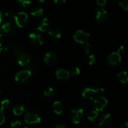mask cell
Instances as JSON below:
<instances>
[{
    "mask_svg": "<svg viewBox=\"0 0 128 128\" xmlns=\"http://www.w3.org/2000/svg\"><path fill=\"white\" fill-rule=\"evenodd\" d=\"M84 111L81 108L72 109L70 114V120L75 124H78L83 118Z\"/></svg>",
    "mask_w": 128,
    "mask_h": 128,
    "instance_id": "obj_1",
    "label": "cell"
},
{
    "mask_svg": "<svg viewBox=\"0 0 128 128\" xmlns=\"http://www.w3.org/2000/svg\"><path fill=\"white\" fill-rule=\"evenodd\" d=\"M90 34L83 30H78L73 35V38L75 41L80 44H86L90 40Z\"/></svg>",
    "mask_w": 128,
    "mask_h": 128,
    "instance_id": "obj_2",
    "label": "cell"
},
{
    "mask_svg": "<svg viewBox=\"0 0 128 128\" xmlns=\"http://www.w3.org/2000/svg\"><path fill=\"white\" fill-rule=\"evenodd\" d=\"M41 118L40 115L33 111L26 112L24 116V121L28 124H35L40 123Z\"/></svg>",
    "mask_w": 128,
    "mask_h": 128,
    "instance_id": "obj_3",
    "label": "cell"
},
{
    "mask_svg": "<svg viewBox=\"0 0 128 128\" xmlns=\"http://www.w3.org/2000/svg\"><path fill=\"white\" fill-rule=\"evenodd\" d=\"M32 75V71L30 70L20 71L15 76V81L19 83H23L30 79Z\"/></svg>",
    "mask_w": 128,
    "mask_h": 128,
    "instance_id": "obj_4",
    "label": "cell"
},
{
    "mask_svg": "<svg viewBox=\"0 0 128 128\" xmlns=\"http://www.w3.org/2000/svg\"><path fill=\"white\" fill-rule=\"evenodd\" d=\"M108 104V101L107 98L103 96H100L95 99L94 101V107L95 111L97 112L103 111L104 109L107 106Z\"/></svg>",
    "mask_w": 128,
    "mask_h": 128,
    "instance_id": "obj_5",
    "label": "cell"
},
{
    "mask_svg": "<svg viewBox=\"0 0 128 128\" xmlns=\"http://www.w3.org/2000/svg\"><path fill=\"white\" fill-rule=\"evenodd\" d=\"M58 60V54L54 51H48L44 56V61L47 65L52 66L56 64Z\"/></svg>",
    "mask_w": 128,
    "mask_h": 128,
    "instance_id": "obj_6",
    "label": "cell"
},
{
    "mask_svg": "<svg viewBox=\"0 0 128 128\" xmlns=\"http://www.w3.org/2000/svg\"><path fill=\"white\" fill-rule=\"evenodd\" d=\"M15 23L18 27L23 28L26 24L28 20V15L25 12H20L15 15L14 17Z\"/></svg>",
    "mask_w": 128,
    "mask_h": 128,
    "instance_id": "obj_7",
    "label": "cell"
},
{
    "mask_svg": "<svg viewBox=\"0 0 128 128\" xmlns=\"http://www.w3.org/2000/svg\"><path fill=\"white\" fill-rule=\"evenodd\" d=\"M104 91V90L102 88H99L97 89V90H94V89L88 88H86L84 90L82 93V95L86 100H92L96 96V94L103 92Z\"/></svg>",
    "mask_w": 128,
    "mask_h": 128,
    "instance_id": "obj_8",
    "label": "cell"
},
{
    "mask_svg": "<svg viewBox=\"0 0 128 128\" xmlns=\"http://www.w3.org/2000/svg\"><path fill=\"white\" fill-rule=\"evenodd\" d=\"M108 18V12L104 8H100L96 10V21L100 24H103Z\"/></svg>",
    "mask_w": 128,
    "mask_h": 128,
    "instance_id": "obj_9",
    "label": "cell"
},
{
    "mask_svg": "<svg viewBox=\"0 0 128 128\" xmlns=\"http://www.w3.org/2000/svg\"><path fill=\"white\" fill-rule=\"evenodd\" d=\"M121 61V56L118 52L110 54L106 60V64L109 66H116Z\"/></svg>",
    "mask_w": 128,
    "mask_h": 128,
    "instance_id": "obj_10",
    "label": "cell"
},
{
    "mask_svg": "<svg viewBox=\"0 0 128 128\" xmlns=\"http://www.w3.org/2000/svg\"><path fill=\"white\" fill-rule=\"evenodd\" d=\"M29 39H30V41L31 44L34 46H41L43 44V38L41 34L32 32L30 34Z\"/></svg>",
    "mask_w": 128,
    "mask_h": 128,
    "instance_id": "obj_11",
    "label": "cell"
},
{
    "mask_svg": "<svg viewBox=\"0 0 128 128\" xmlns=\"http://www.w3.org/2000/svg\"><path fill=\"white\" fill-rule=\"evenodd\" d=\"M31 56L26 52H20L18 56V62L21 66L29 64L31 62Z\"/></svg>",
    "mask_w": 128,
    "mask_h": 128,
    "instance_id": "obj_12",
    "label": "cell"
},
{
    "mask_svg": "<svg viewBox=\"0 0 128 128\" xmlns=\"http://www.w3.org/2000/svg\"><path fill=\"white\" fill-rule=\"evenodd\" d=\"M50 28V22L48 18H44L42 19L41 21L39 22L38 24L37 25L36 28V30L38 31H40L41 32H44L48 31Z\"/></svg>",
    "mask_w": 128,
    "mask_h": 128,
    "instance_id": "obj_13",
    "label": "cell"
},
{
    "mask_svg": "<svg viewBox=\"0 0 128 128\" xmlns=\"http://www.w3.org/2000/svg\"><path fill=\"white\" fill-rule=\"evenodd\" d=\"M0 30L6 34H12L14 32L16 28L14 24L11 22H6L1 26Z\"/></svg>",
    "mask_w": 128,
    "mask_h": 128,
    "instance_id": "obj_14",
    "label": "cell"
},
{
    "mask_svg": "<svg viewBox=\"0 0 128 128\" xmlns=\"http://www.w3.org/2000/svg\"><path fill=\"white\" fill-rule=\"evenodd\" d=\"M56 76L58 80H66L70 78V73L67 70L59 69L56 71Z\"/></svg>",
    "mask_w": 128,
    "mask_h": 128,
    "instance_id": "obj_15",
    "label": "cell"
},
{
    "mask_svg": "<svg viewBox=\"0 0 128 128\" xmlns=\"http://www.w3.org/2000/svg\"><path fill=\"white\" fill-rule=\"evenodd\" d=\"M111 122V116L110 114H104L100 117L99 125L101 126H106L110 124Z\"/></svg>",
    "mask_w": 128,
    "mask_h": 128,
    "instance_id": "obj_16",
    "label": "cell"
},
{
    "mask_svg": "<svg viewBox=\"0 0 128 128\" xmlns=\"http://www.w3.org/2000/svg\"><path fill=\"white\" fill-rule=\"evenodd\" d=\"M24 106L21 104H16L12 108V112L16 116H20L24 111Z\"/></svg>",
    "mask_w": 128,
    "mask_h": 128,
    "instance_id": "obj_17",
    "label": "cell"
},
{
    "mask_svg": "<svg viewBox=\"0 0 128 128\" xmlns=\"http://www.w3.org/2000/svg\"><path fill=\"white\" fill-rule=\"evenodd\" d=\"M53 111L55 114L57 115H60L62 114L63 111V106H62L61 102L59 101H56L53 104Z\"/></svg>",
    "mask_w": 128,
    "mask_h": 128,
    "instance_id": "obj_18",
    "label": "cell"
},
{
    "mask_svg": "<svg viewBox=\"0 0 128 128\" xmlns=\"http://www.w3.org/2000/svg\"><path fill=\"white\" fill-rule=\"evenodd\" d=\"M44 13V10L41 8L36 7L32 9L31 11V14L35 18L41 17Z\"/></svg>",
    "mask_w": 128,
    "mask_h": 128,
    "instance_id": "obj_19",
    "label": "cell"
},
{
    "mask_svg": "<svg viewBox=\"0 0 128 128\" xmlns=\"http://www.w3.org/2000/svg\"><path fill=\"white\" fill-rule=\"evenodd\" d=\"M49 34L51 37L56 39H60L61 38V36H62L61 31L57 28H53L50 30L49 31Z\"/></svg>",
    "mask_w": 128,
    "mask_h": 128,
    "instance_id": "obj_20",
    "label": "cell"
},
{
    "mask_svg": "<svg viewBox=\"0 0 128 128\" xmlns=\"http://www.w3.org/2000/svg\"><path fill=\"white\" fill-rule=\"evenodd\" d=\"M118 78L120 82L122 84H126L128 82V76L126 71H122L118 74Z\"/></svg>",
    "mask_w": 128,
    "mask_h": 128,
    "instance_id": "obj_21",
    "label": "cell"
},
{
    "mask_svg": "<svg viewBox=\"0 0 128 128\" xmlns=\"http://www.w3.org/2000/svg\"><path fill=\"white\" fill-rule=\"evenodd\" d=\"M98 116V112H97L96 111H91L90 113L88 114V119L89 121H90L91 122H93L94 121V120Z\"/></svg>",
    "mask_w": 128,
    "mask_h": 128,
    "instance_id": "obj_22",
    "label": "cell"
},
{
    "mask_svg": "<svg viewBox=\"0 0 128 128\" xmlns=\"http://www.w3.org/2000/svg\"><path fill=\"white\" fill-rule=\"evenodd\" d=\"M96 61V57L93 54H90L88 55L86 58H85V62L87 64L90 65H92Z\"/></svg>",
    "mask_w": 128,
    "mask_h": 128,
    "instance_id": "obj_23",
    "label": "cell"
},
{
    "mask_svg": "<svg viewBox=\"0 0 128 128\" xmlns=\"http://www.w3.org/2000/svg\"><path fill=\"white\" fill-rule=\"evenodd\" d=\"M44 94L45 96H46V97H52L54 94V90L53 88L51 87L48 88H46L44 90Z\"/></svg>",
    "mask_w": 128,
    "mask_h": 128,
    "instance_id": "obj_24",
    "label": "cell"
},
{
    "mask_svg": "<svg viewBox=\"0 0 128 128\" xmlns=\"http://www.w3.org/2000/svg\"><path fill=\"white\" fill-rule=\"evenodd\" d=\"M10 106V101L9 100H4L1 102V110L2 111L7 110Z\"/></svg>",
    "mask_w": 128,
    "mask_h": 128,
    "instance_id": "obj_25",
    "label": "cell"
},
{
    "mask_svg": "<svg viewBox=\"0 0 128 128\" xmlns=\"http://www.w3.org/2000/svg\"><path fill=\"white\" fill-rule=\"evenodd\" d=\"M18 2L21 7L26 8L32 3V1H30V0H19L18 1Z\"/></svg>",
    "mask_w": 128,
    "mask_h": 128,
    "instance_id": "obj_26",
    "label": "cell"
},
{
    "mask_svg": "<svg viewBox=\"0 0 128 128\" xmlns=\"http://www.w3.org/2000/svg\"><path fill=\"white\" fill-rule=\"evenodd\" d=\"M70 73L72 76H78V75H80L81 74V70L79 68L74 67L71 69Z\"/></svg>",
    "mask_w": 128,
    "mask_h": 128,
    "instance_id": "obj_27",
    "label": "cell"
},
{
    "mask_svg": "<svg viewBox=\"0 0 128 128\" xmlns=\"http://www.w3.org/2000/svg\"><path fill=\"white\" fill-rule=\"evenodd\" d=\"M22 125L21 121L20 120H15V121H11V126L12 128H20Z\"/></svg>",
    "mask_w": 128,
    "mask_h": 128,
    "instance_id": "obj_28",
    "label": "cell"
},
{
    "mask_svg": "<svg viewBox=\"0 0 128 128\" xmlns=\"http://www.w3.org/2000/svg\"><path fill=\"white\" fill-rule=\"evenodd\" d=\"M120 6L124 11H128V2L126 0H122L120 2Z\"/></svg>",
    "mask_w": 128,
    "mask_h": 128,
    "instance_id": "obj_29",
    "label": "cell"
},
{
    "mask_svg": "<svg viewBox=\"0 0 128 128\" xmlns=\"http://www.w3.org/2000/svg\"><path fill=\"white\" fill-rule=\"evenodd\" d=\"M84 48L85 52H86V53L89 54L91 52V51H92V46H91V44H90L89 42H87V43L85 44Z\"/></svg>",
    "mask_w": 128,
    "mask_h": 128,
    "instance_id": "obj_30",
    "label": "cell"
},
{
    "mask_svg": "<svg viewBox=\"0 0 128 128\" xmlns=\"http://www.w3.org/2000/svg\"><path fill=\"white\" fill-rule=\"evenodd\" d=\"M5 122V116L3 111L0 108V126Z\"/></svg>",
    "mask_w": 128,
    "mask_h": 128,
    "instance_id": "obj_31",
    "label": "cell"
},
{
    "mask_svg": "<svg viewBox=\"0 0 128 128\" xmlns=\"http://www.w3.org/2000/svg\"><path fill=\"white\" fill-rule=\"evenodd\" d=\"M96 3L98 4V5L101 6H105V4H106V0H97L96 1Z\"/></svg>",
    "mask_w": 128,
    "mask_h": 128,
    "instance_id": "obj_32",
    "label": "cell"
},
{
    "mask_svg": "<svg viewBox=\"0 0 128 128\" xmlns=\"http://www.w3.org/2000/svg\"><path fill=\"white\" fill-rule=\"evenodd\" d=\"M5 15H6L7 17H8L9 18H14V17L15 15L14 14V13L12 12H11V11H6V13H5Z\"/></svg>",
    "mask_w": 128,
    "mask_h": 128,
    "instance_id": "obj_33",
    "label": "cell"
},
{
    "mask_svg": "<svg viewBox=\"0 0 128 128\" xmlns=\"http://www.w3.org/2000/svg\"><path fill=\"white\" fill-rule=\"evenodd\" d=\"M124 51V47L123 46H121L120 48H119L118 50V52L121 56V54L123 53Z\"/></svg>",
    "mask_w": 128,
    "mask_h": 128,
    "instance_id": "obj_34",
    "label": "cell"
},
{
    "mask_svg": "<svg viewBox=\"0 0 128 128\" xmlns=\"http://www.w3.org/2000/svg\"><path fill=\"white\" fill-rule=\"evenodd\" d=\"M4 42V38L3 35L0 34V46L3 44Z\"/></svg>",
    "mask_w": 128,
    "mask_h": 128,
    "instance_id": "obj_35",
    "label": "cell"
},
{
    "mask_svg": "<svg viewBox=\"0 0 128 128\" xmlns=\"http://www.w3.org/2000/svg\"><path fill=\"white\" fill-rule=\"evenodd\" d=\"M54 2V3L60 5V4H62L64 3V2H66V1H65V0H55Z\"/></svg>",
    "mask_w": 128,
    "mask_h": 128,
    "instance_id": "obj_36",
    "label": "cell"
},
{
    "mask_svg": "<svg viewBox=\"0 0 128 128\" xmlns=\"http://www.w3.org/2000/svg\"><path fill=\"white\" fill-rule=\"evenodd\" d=\"M120 128H128V124L127 122H124L120 125Z\"/></svg>",
    "mask_w": 128,
    "mask_h": 128,
    "instance_id": "obj_37",
    "label": "cell"
},
{
    "mask_svg": "<svg viewBox=\"0 0 128 128\" xmlns=\"http://www.w3.org/2000/svg\"><path fill=\"white\" fill-rule=\"evenodd\" d=\"M52 128H65L64 126L62 124H57V125H56V126H54Z\"/></svg>",
    "mask_w": 128,
    "mask_h": 128,
    "instance_id": "obj_38",
    "label": "cell"
},
{
    "mask_svg": "<svg viewBox=\"0 0 128 128\" xmlns=\"http://www.w3.org/2000/svg\"><path fill=\"white\" fill-rule=\"evenodd\" d=\"M13 51L15 54H20V50H19L18 48H14Z\"/></svg>",
    "mask_w": 128,
    "mask_h": 128,
    "instance_id": "obj_39",
    "label": "cell"
},
{
    "mask_svg": "<svg viewBox=\"0 0 128 128\" xmlns=\"http://www.w3.org/2000/svg\"><path fill=\"white\" fill-rule=\"evenodd\" d=\"M2 19H3V18H2V12L0 11V24H1V22H2Z\"/></svg>",
    "mask_w": 128,
    "mask_h": 128,
    "instance_id": "obj_40",
    "label": "cell"
},
{
    "mask_svg": "<svg viewBox=\"0 0 128 128\" xmlns=\"http://www.w3.org/2000/svg\"><path fill=\"white\" fill-rule=\"evenodd\" d=\"M93 128H101V126H100L99 124H98V125H96L95 126H94Z\"/></svg>",
    "mask_w": 128,
    "mask_h": 128,
    "instance_id": "obj_41",
    "label": "cell"
},
{
    "mask_svg": "<svg viewBox=\"0 0 128 128\" xmlns=\"http://www.w3.org/2000/svg\"><path fill=\"white\" fill-rule=\"evenodd\" d=\"M2 50H3V48H0V55H1V52L2 51Z\"/></svg>",
    "mask_w": 128,
    "mask_h": 128,
    "instance_id": "obj_42",
    "label": "cell"
},
{
    "mask_svg": "<svg viewBox=\"0 0 128 128\" xmlns=\"http://www.w3.org/2000/svg\"><path fill=\"white\" fill-rule=\"evenodd\" d=\"M40 2H44V1H40Z\"/></svg>",
    "mask_w": 128,
    "mask_h": 128,
    "instance_id": "obj_43",
    "label": "cell"
},
{
    "mask_svg": "<svg viewBox=\"0 0 128 128\" xmlns=\"http://www.w3.org/2000/svg\"><path fill=\"white\" fill-rule=\"evenodd\" d=\"M28 128V127H26V128Z\"/></svg>",
    "mask_w": 128,
    "mask_h": 128,
    "instance_id": "obj_44",
    "label": "cell"
},
{
    "mask_svg": "<svg viewBox=\"0 0 128 128\" xmlns=\"http://www.w3.org/2000/svg\"></svg>",
    "mask_w": 128,
    "mask_h": 128,
    "instance_id": "obj_45",
    "label": "cell"
},
{
    "mask_svg": "<svg viewBox=\"0 0 128 128\" xmlns=\"http://www.w3.org/2000/svg\"></svg>",
    "mask_w": 128,
    "mask_h": 128,
    "instance_id": "obj_46",
    "label": "cell"
}]
</instances>
